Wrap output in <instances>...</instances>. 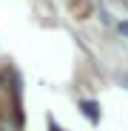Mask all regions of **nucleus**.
<instances>
[{
	"label": "nucleus",
	"mask_w": 128,
	"mask_h": 131,
	"mask_svg": "<svg viewBox=\"0 0 128 131\" xmlns=\"http://www.w3.org/2000/svg\"><path fill=\"white\" fill-rule=\"evenodd\" d=\"M49 131H63V128H60L57 123H49Z\"/></svg>",
	"instance_id": "7ed1b4c3"
},
{
	"label": "nucleus",
	"mask_w": 128,
	"mask_h": 131,
	"mask_svg": "<svg viewBox=\"0 0 128 131\" xmlns=\"http://www.w3.org/2000/svg\"><path fill=\"white\" fill-rule=\"evenodd\" d=\"M120 34L128 37V20H120Z\"/></svg>",
	"instance_id": "f03ea898"
},
{
	"label": "nucleus",
	"mask_w": 128,
	"mask_h": 131,
	"mask_svg": "<svg viewBox=\"0 0 128 131\" xmlns=\"http://www.w3.org/2000/svg\"><path fill=\"white\" fill-rule=\"evenodd\" d=\"M80 108H83V114L88 117V123H100V108H97V103H94V100H83V103H80Z\"/></svg>",
	"instance_id": "f257e3e1"
},
{
	"label": "nucleus",
	"mask_w": 128,
	"mask_h": 131,
	"mask_svg": "<svg viewBox=\"0 0 128 131\" xmlns=\"http://www.w3.org/2000/svg\"><path fill=\"white\" fill-rule=\"evenodd\" d=\"M120 83H122L125 89H128V74H122V77H120Z\"/></svg>",
	"instance_id": "20e7f679"
}]
</instances>
